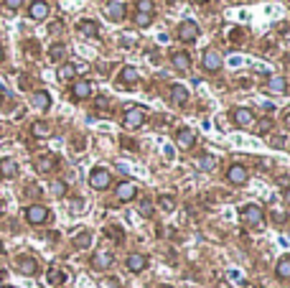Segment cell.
Segmentation results:
<instances>
[{"mask_svg": "<svg viewBox=\"0 0 290 288\" xmlns=\"http://www.w3.org/2000/svg\"><path fill=\"white\" fill-rule=\"evenodd\" d=\"M227 179H229V184H234V186H244L247 179H250V171H247L242 163H232L229 171H227Z\"/></svg>", "mask_w": 290, "mask_h": 288, "instance_id": "277c9868", "label": "cell"}, {"mask_svg": "<svg viewBox=\"0 0 290 288\" xmlns=\"http://www.w3.org/2000/svg\"><path fill=\"white\" fill-rule=\"evenodd\" d=\"M51 169H56V158H54V156H41V158L36 161V171H38V174H49Z\"/></svg>", "mask_w": 290, "mask_h": 288, "instance_id": "44dd1931", "label": "cell"}, {"mask_svg": "<svg viewBox=\"0 0 290 288\" xmlns=\"http://www.w3.org/2000/svg\"><path fill=\"white\" fill-rule=\"evenodd\" d=\"M51 194H54V196H64V194H66V184H64V181H54V184H51Z\"/></svg>", "mask_w": 290, "mask_h": 288, "instance_id": "e575fe53", "label": "cell"}, {"mask_svg": "<svg viewBox=\"0 0 290 288\" xmlns=\"http://www.w3.org/2000/svg\"><path fill=\"white\" fill-rule=\"evenodd\" d=\"M122 146H125V148H128V151H130V148H133V151H135V148H138V146H135V143H130V140H128V138H125V140H122Z\"/></svg>", "mask_w": 290, "mask_h": 288, "instance_id": "bcb514c9", "label": "cell"}, {"mask_svg": "<svg viewBox=\"0 0 290 288\" xmlns=\"http://www.w3.org/2000/svg\"><path fill=\"white\" fill-rule=\"evenodd\" d=\"M18 174V163L13 158H3L0 161V176H6V179H13Z\"/></svg>", "mask_w": 290, "mask_h": 288, "instance_id": "ffe728a7", "label": "cell"}, {"mask_svg": "<svg viewBox=\"0 0 290 288\" xmlns=\"http://www.w3.org/2000/svg\"><path fill=\"white\" fill-rule=\"evenodd\" d=\"M89 242H92V235H89V232H81V235L74 237V245H76V248H87Z\"/></svg>", "mask_w": 290, "mask_h": 288, "instance_id": "1f68e13d", "label": "cell"}, {"mask_svg": "<svg viewBox=\"0 0 290 288\" xmlns=\"http://www.w3.org/2000/svg\"><path fill=\"white\" fill-rule=\"evenodd\" d=\"M204 69L212 71V74L222 69V56H219V51H214V49H206V51H204Z\"/></svg>", "mask_w": 290, "mask_h": 288, "instance_id": "9c48e42d", "label": "cell"}, {"mask_svg": "<svg viewBox=\"0 0 290 288\" xmlns=\"http://www.w3.org/2000/svg\"><path fill=\"white\" fill-rule=\"evenodd\" d=\"M74 69H76V71H79V74H84V71H89V66H87V64H76V66H74Z\"/></svg>", "mask_w": 290, "mask_h": 288, "instance_id": "f6af8a7d", "label": "cell"}, {"mask_svg": "<svg viewBox=\"0 0 290 288\" xmlns=\"http://www.w3.org/2000/svg\"><path fill=\"white\" fill-rule=\"evenodd\" d=\"M64 54H66V49H64L61 44H54V46L49 49V59H51V61H61Z\"/></svg>", "mask_w": 290, "mask_h": 288, "instance_id": "f546056e", "label": "cell"}, {"mask_svg": "<svg viewBox=\"0 0 290 288\" xmlns=\"http://www.w3.org/2000/svg\"><path fill=\"white\" fill-rule=\"evenodd\" d=\"M16 268H18V273H23V275H36L38 273V263L33 260V258H18V263H16Z\"/></svg>", "mask_w": 290, "mask_h": 288, "instance_id": "4fadbf2b", "label": "cell"}, {"mask_svg": "<svg viewBox=\"0 0 290 288\" xmlns=\"http://www.w3.org/2000/svg\"><path fill=\"white\" fill-rule=\"evenodd\" d=\"M171 100H173L176 105H186V100H188V90H186L183 85H173V87H171Z\"/></svg>", "mask_w": 290, "mask_h": 288, "instance_id": "7402d4cb", "label": "cell"}, {"mask_svg": "<svg viewBox=\"0 0 290 288\" xmlns=\"http://www.w3.org/2000/svg\"><path fill=\"white\" fill-rule=\"evenodd\" d=\"M79 33L84 38H100V23L94 21H81L79 23Z\"/></svg>", "mask_w": 290, "mask_h": 288, "instance_id": "e0dca14e", "label": "cell"}, {"mask_svg": "<svg viewBox=\"0 0 290 288\" xmlns=\"http://www.w3.org/2000/svg\"><path fill=\"white\" fill-rule=\"evenodd\" d=\"M171 61H173V69H176V71H188V69H191V56H188L186 51H176V54L171 56Z\"/></svg>", "mask_w": 290, "mask_h": 288, "instance_id": "5bb4252c", "label": "cell"}, {"mask_svg": "<svg viewBox=\"0 0 290 288\" xmlns=\"http://www.w3.org/2000/svg\"><path fill=\"white\" fill-rule=\"evenodd\" d=\"M272 220H275V222H285L287 214H285V212H272Z\"/></svg>", "mask_w": 290, "mask_h": 288, "instance_id": "7bdbcfd3", "label": "cell"}, {"mask_svg": "<svg viewBox=\"0 0 290 288\" xmlns=\"http://www.w3.org/2000/svg\"><path fill=\"white\" fill-rule=\"evenodd\" d=\"M107 237L115 242H122V230L120 227H107Z\"/></svg>", "mask_w": 290, "mask_h": 288, "instance_id": "8d00e7d4", "label": "cell"}, {"mask_svg": "<svg viewBox=\"0 0 290 288\" xmlns=\"http://www.w3.org/2000/svg\"><path fill=\"white\" fill-rule=\"evenodd\" d=\"M0 255H3V245H0Z\"/></svg>", "mask_w": 290, "mask_h": 288, "instance_id": "db71d44e", "label": "cell"}, {"mask_svg": "<svg viewBox=\"0 0 290 288\" xmlns=\"http://www.w3.org/2000/svg\"><path fill=\"white\" fill-rule=\"evenodd\" d=\"M94 107H97V110H107V97H97V100H94Z\"/></svg>", "mask_w": 290, "mask_h": 288, "instance_id": "b9f144b4", "label": "cell"}, {"mask_svg": "<svg viewBox=\"0 0 290 288\" xmlns=\"http://www.w3.org/2000/svg\"><path fill=\"white\" fill-rule=\"evenodd\" d=\"M176 143H178L181 148H191V146L196 143V135H194V130H188V128H181V130L176 133Z\"/></svg>", "mask_w": 290, "mask_h": 288, "instance_id": "d6986e66", "label": "cell"}, {"mask_svg": "<svg viewBox=\"0 0 290 288\" xmlns=\"http://www.w3.org/2000/svg\"><path fill=\"white\" fill-rule=\"evenodd\" d=\"M49 3H44V0H33L31 3V8H28V16L33 18V21H44L46 16H49Z\"/></svg>", "mask_w": 290, "mask_h": 288, "instance_id": "30bf717a", "label": "cell"}, {"mask_svg": "<svg viewBox=\"0 0 290 288\" xmlns=\"http://www.w3.org/2000/svg\"><path fill=\"white\" fill-rule=\"evenodd\" d=\"M0 217H3V204H0Z\"/></svg>", "mask_w": 290, "mask_h": 288, "instance_id": "816d5d0a", "label": "cell"}, {"mask_svg": "<svg viewBox=\"0 0 290 288\" xmlns=\"http://www.w3.org/2000/svg\"><path fill=\"white\" fill-rule=\"evenodd\" d=\"M105 13H107V18H110V21H122L128 11H125V6H122L120 0H110L107 8H105Z\"/></svg>", "mask_w": 290, "mask_h": 288, "instance_id": "7c38bea8", "label": "cell"}, {"mask_svg": "<svg viewBox=\"0 0 290 288\" xmlns=\"http://www.w3.org/2000/svg\"><path fill=\"white\" fill-rule=\"evenodd\" d=\"M64 278H66V275H64L61 270H56V268L49 270V283H64Z\"/></svg>", "mask_w": 290, "mask_h": 288, "instance_id": "d590c367", "label": "cell"}, {"mask_svg": "<svg viewBox=\"0 0 290 288\" xmlns=\"http://www.w3.org/2000/svg\"><path fill=\"white\" fill-rule=\"evenodd\" d=\"M140 214H143V217H150V214H153V204H150L148 199L140 201Z\"/></svg>", "mask_w": 290, "mask_h": 288, "instance_id": "74e56055", "label": "cell"}, {"mask_svg": "<svg viewBox=\"0 0 290 288\" xmlns=\"http://www.w3.org/2000/svg\"><path fill=\"white\" fill-rule=\"evenodd\" d=\"M191 3H206V0H191Z\"/></svg>", "mask_w": 290, "mask_h": 288, "instance_id": "f907efd6", "label": "cell"}, {"mask_svg": "<svg viewBox=\"0 0 290 288\" xmlns=\"http://www.w3.org/2000/svg\"><path fill=\"white\" fill-rule=\"evenodd\" d=\"M196 36H199V26H196L194 21H183V23L178 26V38L186 41V44H188V41H194Z\"/></svg>", "mask_w": 290, "mask_h": 288, "instance_id": "8fae6325", "label": "cell"}, {"mask_svg": "<svg viewBox=\"0 0 290 288\" xmlns=\"http://www.w3.org/2000/svg\"><path fill=\"white\" fill-rule=\"evenodd\" d=\"M102 288H120V280H117V278H105V280H102Z\"/></svg>", "mask_w": 290, "mask_h": 288, "instance_id": "f35d334b", "label": "cell"}, {"mask_svg": "<svg viewBox=\"0 0 290 288\" xmlns=\"http://www.w3.org/2000/svg\"><path fill=\"white\" fill-rule=\"evenodd\" d=\"M160 288H173V285H160Z\"/></svg>", "mask_w": 290, "mask_h": 288, "instance_id": "f5cc1de1", "label": "cell"}, {"mask_svg": "<svg viewBox=\"0 0 290 288\" xmlns=\"http://www.w3.org/2000/svg\"><path fill=\"white\" fill-rule=\"evenodd\" d=\"M285 201L290 204V189H285Z\"/></svg>", "mask_w": 290, "mask_h": 288, "instance_id": "c3c4849f", "label": "cell"}, {"mask_svg": "<svg viewBox=\"0 0 290 288\" xmlns=\"http://www.w3.org/2000/svg\"><path fill=\"white\" fill-rule=\"evenodd\" d=\"M272 146H275V148H282V146H285V138H282V135L272 138Z\"/></svg>", "mask_w": 290, "mask_h": 288, "instance_id": "ee69618b", "label": "cell"}, {"mask_svg": "<svg viewBox=\"0 0 290 288\" xmlns=\"http://www.w3.org/2000/svg\"><path fill=\"white\" fill-rule=\"evenodd\" d=\"M232 120L237 122L239 128H247V125H252V122H255V115H252V110H247V107H234L232 110Z\"/></svg>", "mask_w": 290, "mask_h": 288, "instance_id": "ba28073f", "label": "cell"}, {"mask_svg": "<svg viewBox=\"0 0 290 288\" xmlns=\"http://www.w3.org/2000/svg\"><path fill=\"white\" fill-rule=\"evenodd\" d=\"M74 74H76L74 64H64V66L59 69V79H61V82H71V79H74Z\"/></svg>", "mask_w": 290, "mask_h": 288, "instance_id": "83f0119b", "label": "cell"}, {"mask_svg": "<svg viewBox=\"0 0 290 288\" xmlns=\"http://www.w3.org/2000/svg\"><path fill=\"white\" fill-rule=\"evenodd\" d=\"M110 184H112V176H110L107 169H94V171L89 174V186H92V189H100V191H102V189H107Z\"/></svg>", "mask_w": 290, "mask_h": 288, "instance_id": "5b68a950", "label": "cell"}, {"mask_svg": "<svg viewBox=\"0 0 290 288\" xmlns=\"http://www.w3.org/2000/svg\"><path fill=\"white\" fill-rule=\"evenodd\" d=\"M31 102H33V107H38V110H49V107H51V95L44 92V90H38V92L31 95Z\"/></svg>", "mask_w": 290, "mask_h": 288, "instance_id": "2e32d148", "label": "cell"}, {"mask_svg": "<svg viewBox=\"0 0 290 288\" xmlns=\"http://www.w3.org/2000/svg\"><path fill=\"white\" fill-rule=\"evenodd\" d=\"M267 90L270 92H287V79L285 77H270V82H267Z\"/></svg>", "mask_w": 290, "mask_h": 288, "instance_id": "603a6c76", "label": "cell"}, {"mask_svg": "<svg viewBox=\"0 0 290 288\" xmlns=\"http://www.w3.org/2000/svg\"><path fill=\"white\" fill-rule=\"evenodd\" d=\"M128 268H130L133 273H143V270L148 268V258L140 255V253H133V255L128 258Z\"/></svg>", "mask_w": 290, "mask_h": 288, "instance_id": "ac0fdd59", "label": "cell"}, {"mask_svg": "<svg viewBox=\"0 0 290 288\" xmlns=\"http://www.w3.org/2000/svg\"><path fill=\"white\" fill-rule=\"evenodd\" d=\"M275 273H277V278L287 280L290 278V258H280L277 265H275Z\"/></svg>", "mask_w": 290, "mask_h": 288, "instance_id": "484cf974", "label": "cell"}, {"mask_svg": "<svg viewBox=\"0 0 290 288\" xmlns=\"http://www.w3.org/2000/svg\"><path fill=\"white\" fill-rule=\"evenodd\" d=\"M92 92H94V87H92V82H87V79H76L71 85V97L74 100H87V97H92Z\"/></svg>", "mask_w": 290, "mask_h": 288, "instance_id": "8992f818", "label": "cell"}, {"mask_svg": "<svg viewBox=\"0 0 290 288\" xmlns=\"http://www.w3.org/2000/svg\"><path fill=\"white\" fill-rule=\"evenodd\" d=\"M199 169H201V171H214V169H217V158L209 156V153H204V156L199 158Z\"/></svg>", "mask_w": 290, "mask_h": 288, "instance_id": "4316f807", "label": "cell"}, {"mask_svg": "<svg viewBox=\"0 0 290 288\" xmlns=\"http://www.w3.org/2000/svg\"><path fill=\"white\" fill-rule=\"evenodd\" d=\"M285 128H287V130H290V112H287V115H285Z\"/></svg>", "mask_w": 290, "mask_h": 288, "instance_id": "7dc6e473", "label": "cell"}, {"mask_svg": "<svg viewBox=\"0 0 290 288\" xmlns=\"http://www.w3.org/2000/svg\"><path fill=\"white\" fill-rule=\"evenodd\" d=\"M31 133L36 138H46V135H51V125H49V122H44V120H38V122H33V125H31Z\"/></svg>", "mask_w": 290, "mask_h": 288, "instance_id": "cb8c5ba5", "label": "cell"}, {"mask_svg": "<svg viewBox=\"0 0 290 288\" xmlns=\"http://www.w3.org/2000/svg\"><path fill=\"white\" fill-rule=\"evenodd\" d=\"M135 194H138V186H135L133 181H122V184H117V189H115L117 201H133Z\"/></svg>", "mask_w": 290, "mask_h": 288, "instance_id": "52a82bcc", "label": "cell"}, {"mask_svg": "<svg viewBox=\"0 0 290 288\" xmlns=\"http://www.w3.org/2000/svg\"><path fill=\"white\" fill-rule=\"evenodd\" d=\"M158 204H160L165 212H171V209L176 207V199H173L171 194H160V196H158Z\"/></svg>", "mask_w": 290, "mask_h": 288, "instance_id": "f1b7e54d", "label": "cell"}, {"mask_svg": "<svg viewBox=\"0 0 290 288\" xmlns=\"http://www.w3.org/2000/svg\"><path fill=\"white\" fill-rule=\"evenodd\" d=\"M23 6V0H6V8H11V11H18Z\"/></svg>", "mask_w": 290, "mask_h": 288, "instance_id": "60d3db41", "label": "cell"}, {"mask_svg": "<svg viewBox=\"0 0 290 288\" xmlns=\"http://www.w3.org/2000/svg\"><path fill=\"white\" fill-rule=\"evenodd\" d=\"M277 186H280V189H290V176H285V174L277 176Z\"/></svg>", "mask_w": 290, "mask_h": 288, "instance_id": "ab89813d", "label": "cell"}, {"mask_svg": "<svg viewBox=\"0 0 290 288\" xmlns=\"http://www.w3.org/2000/svg\"><path fill=\"white\" fill-rule=\"evenodd\" d=\"M3 56H6V51H3V46H0V61H3Z\"/></svg>", "mask_w": 290, "mask_h": 288, "instance_id": "681fc988", "label": "cell"}, {"mask_svg": "<svg viewBox=\"0 0 290 288\" xmlns=\"http://www.w3.org/2000/svg\"><path fill=\"white\" fill-rule=\"evenodd\" d=\"M120 79H122V85H135V82H138V71H135V66H122Z\"/></svg>", "mask_w": 290, "mask_h": 288, "instance_id": "d4e9b609", "label": "cell"}, {"mask_svg": "<svg viewBox=\"0 0 290 288\" xmlns=\"http://www.w3.org/2000/svg\"><path fill=\"white\" fill-rule=\"evenodd\" d=\"M143 122H145V110H143V107H128L125 115H122V125H125L128 130L140 128Z\"/></svg>", "mask_w": 290, "mask_h": 288, "instance_id": "6da1fadb", "label": "cell"}, {"mask_svg": "<svg viewBox=\"0 0 290 288\" xmlns=\"http://www.w3.org/2000/svg\"><path fill=\"white\" fill-rule=\"evenodd\" d=\"M135 8H138V13H150L153 16V3H150V0H138Z\"/></svg>", "mask_w": 290, "mask_h": 288, "instance_id": "836d02e7", "label": "cell"}, {"mask_svg": "<svg viewBox=\"0 0 290 288\" xmlns=\"http://www.w3.org/2000/svg\"><path fill=\"white\" fill-rule=\"evenodd\" d=\"M270 130H272V120H270V117L257 120V133H260V135H265V133H270Z\"/></svg>", "mask_w": 290, "mask_h": 288, "instance_id": "4dcf8cb0", "label": "cell"}, {"mask_svg": "<svg viewBox=\"0 0 290 288\" xmlns=\"http://www.w3.org/2000/svg\"><path fill=\"white\" fill-rule=\"evenodd\" d=\"M242 220L250 227H262L265 225V212L257 207V204H247V207L242 209Z\"/></svg>", "mask_w": 290, "mask_h": 288, "instance_id": "7a4b0ae2", "label": "cell"}, {"mask_svg": "<svg viewBox=\"0 0 290 288\" xmlns=\"http://www.w3.org/2000/svg\"><path fill=\"white\" fill-rule=\"evenodd\" d=\"M110 265H112V253L97 250V253L92 255V268H97V270H105V268H110Z\"/></svg>", "mask_w": 290, "mask_h": 288, "instance_id": "9a60e30c", "label": "cell"}, {"mask_svg": "<svg viewBox=\"0 0 290 288\" xmlns=\"http://www.w3.org/2000/svg\"><path fill=\"white\" fill-rule=\"evenodd\" d=\"M26 220H28V225H44L49 220V209L44 204H31L26 209Z\"/></svg>", "mask_w": 290, "mask_h": 288, "instance_id": "3957f363", "label": "cell"}, {"mask_svg": "<svg viewBox=\"0 0 290 288\" xmlns=\"http://www.w3.org/2000/svg\"><path fill=\"white\" fill-rule=\"evenodd\" d=\"M150 23H153V16H150V13H135V26L145 28V26H150Z\"/></svg>", "mask_w": 290, "mask_h": 288, "instance_id": "d6a6232c", "label": "cell"}]
</instances>
